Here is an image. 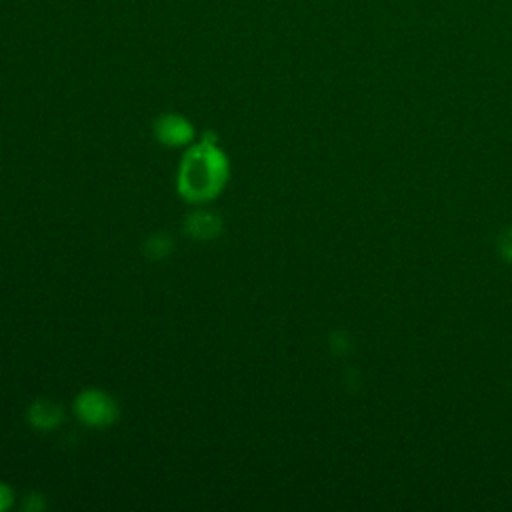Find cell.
I'll use <instances>...</instances> for the list:
<instances>
[{
    "label": "cell",
    "mask_w": 512,
    "mask_h": 512,
    "mask_svg": "<svg viewBox=\"0 0 512 512\" xmlns=\"http://www.w3.org/2000/svg\"><path fill=\"white\" fill-rule=\"evenodd\" d=\"M8 504H10V490L4 484H0V510L6 508Z\"/></svg>",
    "instance_id": "obj_7"
},
{
    "label": "cell",
    "mask_w": 512,
    "mask_h": 512,
    "mask_svg": "<svg viewBox=\"0 0 512 512\" xmlns=\"http://www.w3.org/2000/svg\"><path fill=\"white\" fill-rule=\"evenodd\" d=\"M186 228L196 238H212L214 234H218L220 222H218L216 216H212L208 212H194L186 220Z\"/></svg>",
    "instance_id": "obj_4"
},
{
    "label": "cell",
    "mask_w": 512,
    "mask_h": 512,
    "mask_svg": "<svg viewBox=\"0 0 512 512\" xmlns=\"http://www.w3.org/2000/svg\"><path fill=\"white\" fill-rule=\"evenodd\" d=\"M228 164L212 142H202L188 150L182 160L178 186L188 200H208L216 196L226 180Z\"/></svg>",
    "instance_id": "obj_1"
},
{
    "label": "cell",
    "mask_w": 512,
    "mask_h": 512,
    "mask_svg": "<svg viewBox=\"0 0 512 512\" xmlns=\"http://www.w3.org/2000/svg\"><path fill=\"white\" fill-rule=\"evenodd\" d=\"M170 240V238H168ZM166 238H150V254L152 256H164L170 248V242Z\"/></svg>",
    "instance_id": "obj_6"
},
{
    "label": "cell",
    "mask_w": 512,
    "mask_h": 512,
    "mask_svg": "<svg viewBox=\"0 0 512 512\" xmlns=\"http://www.w3.org/2000/svg\"><path fill=\"white\" fill-rule=\"evenodd\" d=\"M28 418L36 428H52L60 422V408L52 402H36L30 408Z\"/></svg>",
    "instance_id": "obj_5"
},
{
    "label": "cell",
    "mask_w": 512,
    "mask_h": 512,
    "mask_svg": "<svg viewBox=\"0 0 512 512\" xmlns=\"http://www.w3.org/2000/svg\"><path fill=\"white\" fill-rule=\"evenodd\" d=\"M504 256L512 260V230H510V240H504V248H502Z\"/></svg>",
    "instance_id": "obj_8"
},
{
    "label": "cell",
    "mask_w": 512,
    "mask_h": 512,
    "mask_svg": "<svg viewBox=\"0 0 512 512\" xmlns=\"http://www.w3.org/2000/svg\"><path fill=\"white\" fill-rule=\"evenodd\" d=\"M156 136L164 142V144H186L192 138V126L186 118L178 116V114H164L158 122H156Z\"/></svg>",
    "instance_id": "obj_3"
},
{
    "label": "cell",
    "mask_w": 512,
    "mask_h": 512,
    "mask_svg": "<svg viewBox=\"0 0 512 512\" xmlns=\"http://www.w3.org/2000/svg\"><path fill=\"white\" fill-rule=\"evenodd\" d=\"M76 414L94 426L108 424L116 418V404L98 390H86L76 400Z\"/></svg>",
    "instance_id": "obj_2"
}]
</instances>
